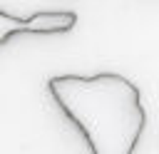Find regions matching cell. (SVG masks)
<instances>
[{"label": "cell", "instance_id": "7a4b0ae2", "mask_svg": "<svg viewBox=\"0 0 159 154\" xmlns=\"http://www.w3.org/2000/svg\"><path fill=\"white\" fill-rule=\"evenodd\" d=\"M75 25H77V12L72 10H40L30 17H15L0 10V45H5L10 37L20 32L57 35V32H70Z\"/></svg>", "mask_w": 159, "mask_h": 154}, {"label": "cell", "instance_id": "6da1fadb", "mask_svg": "<svg viewBox=\"0 0 159 154\" xmlns=\"http://www.w3.org/2000/svg\"><path fill=\"white\" fill-rule=\"evenodd\" d=\"M47 92L80 129L92 154H134L147 124L139 87L119 72L57 75Z\"/></svg>", "mask_w": 159, "mask_h": 154}]
</instances>
